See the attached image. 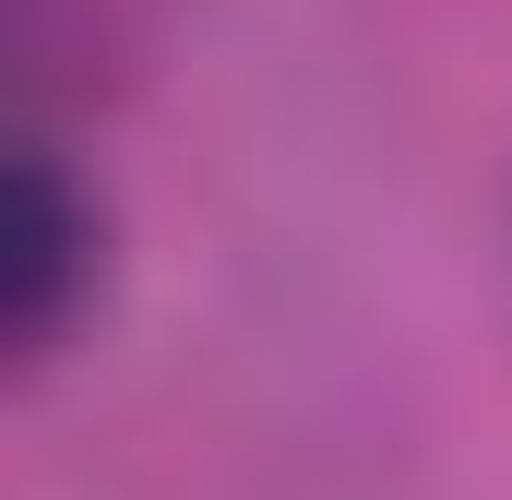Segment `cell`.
<instances>
[{
	"mask_svg": "<svg viewBox=\"0 0 512 500\" xmlns=\"http://www.w3.org/2000/svg\"><path fill=\"white\" fill-rule=\"evenodd\" d=\"M96 274V215L60 155L0 143V346H36Z\"/></svg>",
	"mask_w": 512,
	"mask_h": 500,
	"instance_id": "cell-1",
	"label": "cell"
}]
</instances>
